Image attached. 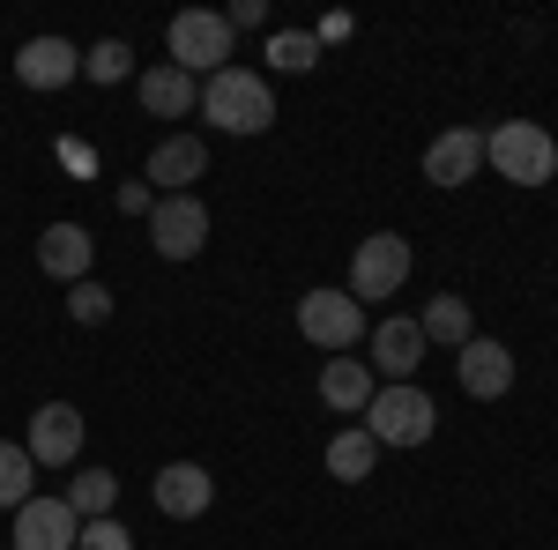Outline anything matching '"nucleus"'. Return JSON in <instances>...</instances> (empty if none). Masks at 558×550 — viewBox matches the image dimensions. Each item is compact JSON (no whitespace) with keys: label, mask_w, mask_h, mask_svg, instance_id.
<instances>
[{"label":"nucleus","mask_w":558,"mask_h":550,"mask_svg":"<svg viewBox=\"0 0 558 550\" xmlns=\"http://www.w3.org/2000/svg\"><path fill=\"white\" fill-rule=\"evenodd\" d=\"M202 120L216 134H268L276 127V89L260 83L254 68H216L209 83H202Z\"/></svg>","instance_id":"1"},{"label":"nucleus","mask_w":558,"mask_h":550,"mask_svg":"<svg viewBox=\"0 0 558 550\" xmlns=\"http://www.w3.org/2000/svg\"><path fill=\"white\" fill-rule=\"evenodd\" d=\"M484 164L499 171V179H514V186H551L558 179V142H551V127H536V120H499V127L484 134Z\"/></svg>","instance_id":"2"},{"label":"nucleus","mask_w":558,"mask_h":550,"mask_svg":"<svg viewBox=\"0 0 558 550\" xmlns=\"http://www.w3.org/2000/svg\"><path fill=\"white\" fill-rule=\"evenodd\" d=\"M165 52H172V68H186L194 83H209L216 68H231V23L216 8H179L172 30H165Z\"/></svg>","instance_id":"3"},{"label":"nucleus","mask_w":558,"mask_h":550,"mask_svg":"<svg viewBox=\"0 0 558 550\" xmlns=\"http://www.w3.org/2000/svg\"><path fill=\"white\" fill-rule=\"evenodd\" d=\"M365 431H373V447H425L439 431V410L425 387H380L365 410Z\"/></svg>","instance_id":"4"},{"label":"nucleus","mask_w":558,"mask_h":550,"mask_svg":"<svg viewBox=\"0 0 558 550\" xmlns=\"http://www.w3.org/2000/svg\"><path fill=\"white\" fill-rule=\"evenodd\" d=\"M299 335L313 342V350H328V357H350L357 350V335H365V305L350 291H305L299 297Z\"/></svg>","instance_id":"5"},{"label":"nucleus","mask_w":558,"mask_h":550,"mask_svg":"<svg viewBox=\"0 0 558 550\" xmlns=\"http://www.w3.org/2000/svg\"><path fill=\"white\" fill-rule=\"evenodd\" d=\"M402 283H410V239H402V231H373V239H357L343 291L357 297V305H373V297H395Z\"/></svg>","instance_id":"6"},{"label":"nucleus","mask_w":558,"mask_h":550,"mask_svg":"<svg viewBox=\"0 0 558 550\" xmlns=\"http://www.w3.org/2000/svg\"><path fill=\"white\" fill-rule=\"evenodd\" d=\"M365 342H373V357H365L373 380L387 372V387H417V365H425L432 342H425V328H417L410 313H387L380 328H365Z\"/></svg>","instance_id":"7"},{"label":"nucleus","mask_w":558,"mask_h":550,"mask_svg":"<svg viewBox=\"0 0 558 550\" xmlns=\"http://www.w3.org/2000/svg\"><path fill=\"white\" fill-rule=\"evenodd\" d=\"M149 246L165 260H194L209 246V209H202V194H157V209H149Z\"/></svg>","instance_id":"8"},{"label":"nucleus","mask_w":558,"mask_h":550,"mask_svg":"<svg viewBox=\"0 0 558 550\" xmlns=\"http://www.w3.org/2000/svg\"><path fill=\"white\" fill-rule=\"evenodd\" d=\"M83 410L75 402H38L31 410V431H23V447H31V462L38 468H75L83 462Z\"/></svg>","instance_id":"9"},{"label":"nucleus","mask_w":558,"mask_h":550,"mask_svg":"<svg viewBox=\"0 0 558 550\" xmlns=\"http://www.w3.org/2000/svg\"><path fill=\"white\" fill-rule=\"evenodd\" d=\"M454 380H462L470 402H499V394L514 387V350H507L499 335H470L462 350H454Z\"/></svg>","instance_id":"10"},{"label":"nucleus","mask_w":558,"mask_h":550,"mask_svg":"<svg viewBox=\"0 0 558 550\" xmlns=\"http://www.w3.org/2000/svg\"><path fill=\"white\" fill-rule=\"evenodd\" d=\"M149 499H157L165 521H202V513L216 506V476L202 462H165L157 484H149Z\"/></svg>","instance_id":"11"},{"label":"nucleus","mask_w":558,"mask_h":550,"mask_svg":"<svg viewBox=\"0 0 558 550\" xmlns=\"http://www.w3.org/2000/svg\"><path fill=\"white\" fill-rule=\"evenodd\" d=\"M75 536H83V521H75L68 499H52V491L15 506V550H75Z\"/></svg>","instance_id":"12"},{"label":"nucleus","mask_w":558,"mask_h":550,"mask_svg":"<svg viewBox=\"0 0 558 550\" xmlns=\"http://www.w3.org/2000/svg\"><path fill=\"white\" fill-rule=\"evenodd\" d=\"M202 171H209V142H202V134H165V142L149 149L142 179H149V194H194Z\"/></svg>","instance_id":"13"},{"label":"nucleus","mask_w":558,"mask_h":550,"mask_svg":"<svg viewBox=\"0 0 558 550\" xmlns=\"http://www.w3.org/2000/svg\"><path fill=\"white\" fill-rule=\"evenodd\" d=\"M134 97H142L149 120H186V112H202V83H194L186 68H172V60L142 68V75H134Z\"/></svg>","instance_id":"14"},{"label":"nucleus","mask_w":558,"mask_h":550,"mask_svg":"<svg viewBox=\"0 0 558 550\" xmlns=\"http://www.w3.org/2000/svg\"><path fill=\"white\" fill-rule=\"evenodd\" d=\"M83 75V52L68 38H23L15 45V83L23 89H68Z\"/></svg>","instance_id":"15"},{"label":"nucleus","mask_w":558,"mask_h":550,"mask_svg":"<svg viewBox=\"0 0 558 550\" xmlns=\"http://www.w3.org/2000/svg\"><path fill=\"white\" fill-rule=\"evenodd\" d=\"M476 164H484V134H476V127L432 134V149H425V179H432V186H470Z\"/></svg>","instance_id":"16"},{"label":"nucleus","mask_w":558,"mask_h":550,"mask_svg":"<svg viewBox=\"0 0 558 550\" xmlns=\"http://www.w3.org/2000/svg\"><path fill=\"white\" fill-rule=\"evenodd\" d=\"M373 394H380V380H373L365 357H328V365H320V402H328L336 417H365Z\"/></svg>","instance_id":"17"},{"label":"nucleus","mask_w":558,"mask_h":550,"mask_svg":"<svg viewBox=\"0 0 558 550\" xmlns=\"http://www.w3.org/2000/svg\"><path fill=\"white\" fill-rule=\"evenodd\" d=\"M89 260H97V246H89L83 223H45L38 231V268L52 276V283H83Z\"/></svg>","instance_id":"18"},{"label":"nucleus","mask_w":558,"mask_h":550,"mask_svg":"<svg viewBox=\"0 0 558 550\" xmlns=\"http://www.w3.org/2000/svg\"><path fill=\"white\" fill-rule=\"evenodd\" d=\"M60 499L75 506V521H105V513L120 506V476H112V468H75Z\"/></svg>","instance_id":"19"},{"label":"nucleus","mask_w":558,"mask_h":550,"mask_svg":"<svg viewBox=\"0 0 558 550\" xmlns=\"http://www.w3.org/2000/svg\"><path fill=\"white\" fill-rule=\"evenodd\" d=\"M373 462H380V447H373V431H365V424H350V431L328 439V476H336V484H365Z\"/></svg>","instance_id":"20"},{"label":"nucleus","mask_w":558,"mask_h":550,"mask_svg":"<svg viewBox=\"0 0 558 550\" xmlns=\"http://www.w3.org/2000/svg\"><path fill=\"white\" fill-rule=\"evenodd\" d=\"M417 328H425V342H439V350H462V342L476 335V328H470V297L439 291L425 313H417Z\"/></svg>","instance_id":"21"},{"label":"nucleus","mask_w":558,"mask_h":550,"mask_svg":"<svg viewBox=\"0 0 558 550\" xmlns=\"http://www.w3.org/2000/svg\"><path fill=\"white\" fill-rule=\"evenodd\" d=\"M23 499H38V462L23 439H0V513H15Z\"/></svg>","instance_id":"22"},{"label":"nucleus","mask_w":558,"mask_h":550,"mask_svg":"<svg viewBox=\"0 0 558 550\" xmlns=\"http://www.w3.org/2000/svg\"><path fill=\"white\" fill-rule=\"evenodd\" d=\"M83 75H89V83H105V89H112V83H128V75H134V52H128V38L89 45V52H83Z\"/></svg>","instance_id":"23"},{"label":"nucleus","mask_w":558,"mask_h":550,"mask_svg":"<svg viewBox=\"0 0 558 550\" xmlns=\"http://www.w3.org/2000/svg\"><path fill=\"white\" fill-rule=\"evenodd\" d=\"M268 60H276L283 75H305V68H320V38H313V30H276V38H268Z\"/></svg>","instance_id":"24"},{"label":"nucleus","mask_w":558,"mask_h":550,"mask_svg":"<svg viewBox=\"0 0 558 550\" xmlns=\"http://www.w3.org/2000/svg\"><path fill=\"white\" fill-rule=\"evenodd\" d=\"M68 313H75L83 328H105V320H112V291H105L97 276H83V283H68Z\"/></svg>","instance_id":"25"},{"label":"nucleus","mask_w":558,"mask_h":550,"mask_svg":"<svg viewBox=\"0 0 558 550\" xmlns=\"http://www.w3.org/2000/svg\"><path fill=\"white\" fill-rule=\"evenodd\" d=\"M75 550H134V536H128V521H120V513H105V521H83Z\"/></svg>","instance_id":"26"},{"label":"nucleus","mask_w":558,"mask_h":550,"mask_svg":"<svg viewBox=\"0 0 558 550\" xmlns=\"http://www.w3.org/2000/svg\"><path fill=\"white\" fill-rule=\"evenodd\" d=\"M112 201H120V216H149V209H157L149 179H120V186H112Z\"/></svg>","instance_id":"27"},{"label":"nucleus","mask_w":558,"mask_h":550,"mask_svg":"<svg viewBox=\"0 0 558 550\" xmlns=\"http://www.w3.org/2000/svg\"><path fill=\"white\" fill-rule=\"evenodd\" d=\"M223 23H231V38H239V30H260V23H268V0H231Z\"/></svg>","instance_id":"28"}]
</instances>
